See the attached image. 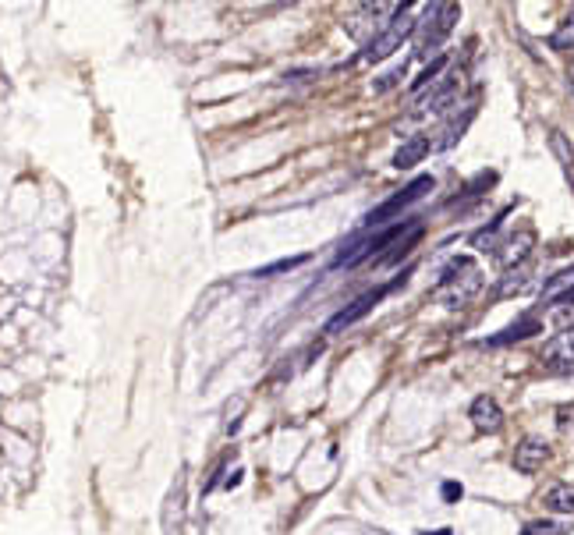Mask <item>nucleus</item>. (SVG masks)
<instances>
[{
    "label": "nucleus",
    "mask_w": 574,
    "mask_h": 535,
    "mask_svg": "<svg viewBox=\"0 0 574 535\" xmlns=\"http://www.w3.org/2000/svg\"><path fill=\"white\" fill-rule=\"evenodd\" d=\"M479 291H482V270H479L471 259H454V263L440 273V284L433 288V298H436L444 308H461V305H468Z\"/></svg>",
    "instance_id": "obj_1"
},
{
    "label": "nucleus",
    "mask_w": 574,
    "mask_h": 535,
    "mask_svg": "<svg viewBox=\"0 0 574 535\" xmlns=\"http://www.w3.org/2000/svg\"><path fill=\"white\" fill-rule=\"evenodd\" d=\"M461 18V7L458 4H429L426 7V18L422 22H415V32H418V58H429V54H436L444 43H447V36L454 32V25H458Z\"/></svg>",
    "instance_id": "obj_2"
},
{
    "label": "nucleus",
    "mask_w": 574,
    "mask_h": 535,
    "mask_svg": "<svg viewBox=\"0 0 574 535\" xmlns=\"http://www.w3.org/2000/svg\"><path fill=\"white\" fill-rule=\"evenodd\" d=\"M411 32H415V18H411V11H401L394 22H387V29H380L369 43H365V50L358 54L362 64H380V60H387L394 50H401L404 40H411Z\"/></svg>",
    "instance_id": "obj_3"
},
{
    "label": "nucleus",
    "mask_w": 574,
    "mask_h": 535,
    "mask_svg": "<svg viewBox=\"0 0 574 535\" xmlns=\"http://www.w3.org/2000/svg\"><path fill=\"white\" fill-rule=\"evenodd\" d=\"M426 192H433V178H429V174L415 178L411 184H408V188H401L398 195H390L387 202H380V206H376V210H372V213L365 217V227H383L387 220L401 217L408 206H415V202H418V199H422Z\"/></svg>",
    "instance_id": "obj_4"
},
{
    "label": "nucleus",
    "mask_w": 574,
    "mask_h": 535,
    "mask_svg": "<svg viewBox=\"0 0 574 535\" xmlns=\"http://www.w3.org/2000/svg\"><path fill=\"white\" fill-rule=\"evenodd\" d=\"M458 75L454 71H444V78L440 82H433L429 89H422V100L415 103V118H429V114H440V111H447L451 103H454V96H458Z\"/></svg>",
    "instance_id": "obj_5"
},
{
    "label": "nucleus",
    "mask_w": 574,
    "mask_h": 535,
    "mask_svg": "<svg viewBox=\"0 0 574 535\" xmlns=\"http://www.w3.org/2000/svg\"><path fill=\"white\" fill-rule=\"evenodd\" d=\"M404 277H408V273H401V277H398L394 284H387V288H380V291H369V295L354 298V301H351L347 308H341V312H337V316H334V319L327 323V334H337V330H345V326H351V323H358L362 316H369V312H372V308L380 305V298L387 295L390 288H398V284H404Z\"/></svg>",
    "instance_id": "obj_6"
},
{
    "label": "nucleus",
    "mask_w": 574,
    "mask_h": 535,
    "mask_svg": "<svg viewBox=\"0 0 574 535\" xmlns=\"http://www.w3.org/2000/svg\"><path fill=\"white\" fill-rule=\"evenodd\" d=\"M468 418H471V425H475L479 432H486V436H493V432L504 429V408H500V401L489 397V394H479V397L471 401Z\"/></svg>",
    "instance_id": "obj_7"
},
{
    "label": "nucleus",
    "mask_w": 574,
    "mask_h": 535,
    "mask_svg": "<svg viewBox=\"0 0 574 535\" xmlns=\"http://www.w3.org/2000/svg\"><path fill=\"white\" fill-rule=\"evenodd\" d=\"M546 461H550V443L539 436H525L515 447V468L521 476H535Z\"/></svg>",
    "instance_id": "obj_8"
},
{
    "label": "nucleus",
    "mask_w": 574,
    "mask_h": 535,
    "mask_svg": "<svg viewBox=\"0 0 574 535\" xmlns=\"http://www.w3.org/2000/svg\"><path fill=\"white\" fill-rule=\"evenodd\" d=\"M532 248H535V231H517L515 238H507L504 245H497V263H500L504 270H517V266H525V263H528Z\"/></svg>",
    "instance_id": "obj_9"
},
{
    "label": "nucleus",
    "mask_w": 574,
    "mask_h": 535,
    "mask_svg": "<svg viewBox=\"0 0 574 535\" xmlns=\"http://www.w3.org/2000/svg\"><path fill=\"white\" fill-rule=\"evenodd\" d=\"M429 149H433L429 135H411V138H404L401 149L394 153V167H398V171H411L415 164H422V160L429 156Z\"/></svg>",
    "instance_id": "obj_10"
},
{
    "label": "nucleus",
    "mask_w": 574,
    "mask_h": 535,
    "mask_svg": "<svg viewBox=\"0 0 574 535\" xmlns=\"http://www.w3.org/2000/svg\"><path fill=\"white\" fill-rule=\"evenodd\" d=\"M543 358L550 365H574V326L553 334L546 344H543Z\"/></svg>",
    "instance_id": "obj_11"
},
{
    "label": "nucleus",
    "mask_w": 574,
    "mask_h": 535,
    "mask_svg": "<svg viewBox=\"0 0 574 535\" xmlns=\"http://www.w3.org/2000/svg\"><path fill=\"white\" fill-rule=\"evenodd\" d=\"M471 120H475V103H468V107L461 111V118L447 120V128L440 131V138L433 142V149H454V146L461 142V135L468 131V124H471Z\"/></svg>",
    "instance_id": "obj_12"
},
{
    "label": "nucleus",
    "mask_w": 574,
    "mask_h": 535,
    "mask_svg": "<svg viewBox=\"0 0 574 535\" xmlns=\"http://www.w3.org/2000/svg\"><path fill=\"white\" fill-rule=\"evenodd\" d=\"M571 291H574V266L571 270L553 273V277L546 281V288H543V305H561Z\"/></svg>",
    "instance_id": "obj_13"
},
{
    "label": "nucleus",
    "mask_w": 574,
    "mask_h": 535,
    "mask_svg": "<svg viewBox=\"0 0 574 535\" xmlns=\"http://www.w3.org/2000/svg\"><path fill=\"white\" fill-rule=\"evenodd\" d=\"M539 330H543V323H539L535 316H525V319L511 323L507 330H500L497 337H489V344H511V341H525V337H532V334H539Z\"/></svg>",
    "instance_id": "obj_14"
},
{
    "label": "nucleus",
    "mask_w": 574,
    "mask_h": 535,
    "mask_svg": "<svg viewBox=\"0 0 574 535\" xmlns=\"http://www.w3.org/2000/svg\"><path fill=\"white\" fill-rule=\"evenodd\" d=\"M422 231H426V227H422V224L415 220V224H411V227L404 231L401 238H398V241H394V245H390V252L383 255V263H387V266H398V263H401L404 255H408V252H411V248L418 245V238H422Z\"/></svg>",
    "instance_id": "obj_15"
},
{
    "label": "nucleus",
    "mask_w": 574,
    "mask_h": 535,
    "mask_svg": "<svg viewBox=\"0 0 574 535\" xmlns=\"http://www.w3.org/2000/svg\"><path fill=\"white\" fill-rule=\"evenodd\" d=\"M528 284H532V273H528V266H517V270H507V273L500 277V284H497V298L521 295V291H528Z\"/></svg>",
    "instance_id": "obj_16"
},
{
    "label": "nucleus",
    "mask_w": 574,
    "mask_h": 535,
    "mask_svg": "<svg viewBox=\"0 0 574 535\" xmlns=\"http://www.w3.org/2000/svg\"><path fill=\"white\" fill-rule=\"evenodd\" d=\"M507 213H511V210L497 213V217L489 220V227H486V231L471 235V248H479V252H497V238H500V231H504V220H507Z\"/></svg>",
    "instance_id": "obj_17"
},
{
    "label": "nucleus",
    "mask_w": 574,
    "mask_h": 535,
    "mask_svg": "<svg viewBox=\"0 0 574 535\" xmlns=\"http://www.w3.org/2000/svg\"><path fill=\"white\" fill-rule=\"evenodd\" d=\"M543 504H546L550 511H557V514H574V486H568V482H561V486L546 489Z\"/></svg>",
    "instance_id": "obj_18"
},
{
    "label": "nucleus",
    "mask_w": 574,
    "mask_h": 535,
    "mask_svg": "<svg viewBox=\"0 0 574 535\" xmlns=\"http://www.w3.org/2000/svg\"><path fill=\"white\" fill-rule=\"evenodd\" d=\"M444 71H447V58L440 54V58H433V64H426V67H422V75L411 82V93H422V89H429V85H433V82H436Z\"/></svg>",
    "instance_id": "obj_19"
},
{
    "label": "nucleus",
    "mask_w": 574,
    "mask_h": 535,
    "mask_svg": "<svg viewBox=\"0 0 574 535\" xmlns=\"http://www.w3.org/2000/svg\"><path fill=\"white\" fill-rule=\"evenodd\" d=\"M550 149H553V156L561 160V167H564V171H574V149L561 131H550Z\"/></svg>",
    "instance_id": "obj_20"
},
{
    "label": "nucleus",
    "mask_w": 574,
    "mask_h": 535,
    "mask_svg": "<svg viewBox=\"0 0 574 535\" xmlns=\"http://www.w3.org/2000/svg\"><path fill=\"white\" fill-rule=\"evenodd\" d=\"M550 47L553 50H574V11L561 22V29L550 36Z\"/></svg>",
    "instance_id": "obj_21"
},
{
    "label": "nucleus",
    "mask_w": 574,
    "mask_h": 535,
    "mask_svg": "<svg viewBox=\"0 0 574 535\" xmlns=\"http://www.w3.org/2000/svg\"><path fill=\"white\" fill-rule=\"evenodd\" d=\"M301 263H309V255H294V259H277V263H270V266H263V270H256V277H277V273H291L294 266H301Z\"/></svg>",
    "instance_id": "obj_22"
},
{
    "label": "nucleus",
    "mask_w": 574,
    "mask_h": 535,
    "mask_svg": "<svg viewBox=\"0 0 574 535\" xmlns=\"http://www.w3.org/2000/svg\"><path fill=\"white\" fill-rule=\"evenodd\" d=\"M525 535H568V522H528Z\"/></svg>",
    "instance_id": "obj_23"
},
{
    "label": "nucleus",
    "mask_w": 574,
    "mask_h": 535,
    "mask_svg": "<svg viewBox=\"0 0 574 535\" xmlns=\"http://www.w3.org/2000/svg\"><path fill=\"white\" fill-rule=\"evenodd\" d=\"M557 319L564 323V330L574 326V305H561V308H557Z\"/></svg>",
    "instance_id": "obj_24"
},
{
    "label": "nucleus",
    "mask_w": 574,
    "mask_h": 535,
    "mask_svg": "<svg viewBox=\"0 0 574 535\" xmlns=\"http://www.w3.org/2000/svg\"><path fill=\"white\" fill-rule=\"evenodd\" d=\"M444 496H447V500H461V486H458V482H447V486H444Z\"/></svg>",
    "instance_id": "obj_25"
},
{
    "label": "nucleus",
    "mask_w": 574,
    "mask_h": 535,
    "mask_svg": "<svg viewBox=\"0 0 574 535\" xmlns=\"http://www.w3.org/2000/svg\"><path fill=\"white\" fill-rule=\"evenodd\" d=\"M568 78H571V85H574V58H571V64H568Z\"/></svg>",
    "instance_id": "obj_26"
}]
</instances>
